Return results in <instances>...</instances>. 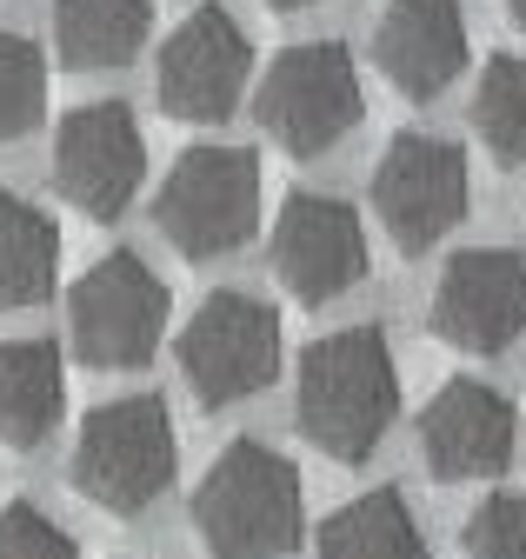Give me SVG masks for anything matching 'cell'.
Here are the masks:
<instances>
[{"instance_id":"cell-19","label":"cell","mask_w":526,"mask_h":559,"mask_svg":"<svg viewBox=\"0 0 526 559\" xmlns=\"http://www.w3.org/2000/svg\"><path fill=\"white\" fill-rule=\"evenodd\" d=\"M474 133L500 167H526V53H493L474 87Z\"/></svg>"},{"instance_id":"cell-16","label":"cell","mask_w":526,"mask_h":559,"mask_svg":"<svg viewBox=\"0 0 526 559\" xmlns=\"http://www.w3.org/2000/svg\"><path fill=\"white\" fill-rule=\"evenodd\" d=\"M147 27H154L147 0H53V53L74 74L134 60L147 47Z\"/></svg>"},{"instance_id":"cell-21","label":"cell","mask_w":526,"mask_h":559,"mask_svg":"<svg viewBox=\"0 0 526 559\" xmlns=\"http://www.w3.org/2000/svg\"><path fill=\"white\" fill-rule=\"evenodd\" d=\"M467 559H526V493H487L459 526Z\"/></svg>"},{"instance_id":"cell-5","label":"cell","mask_w":526,"mask_h":559,"mask_svg":"<svg viewBox=\"0 0 526 559\" xmlns=\"http://www.w3.org/2000/svg\"><path fill=\"white\" fill-rule=\"evenodd\" d=\"M154 221L180 260H227L260 227V160L247 147H187L160 193Z\"/></svg>"},{"instance_id":"cell-6","label":"cell","mask_w":526,"mask_h":559,"mask_svg":"<svg viewBox=\"0 0 526 559\" xmlns=\"http://www.w3.org/2000/svg\"><path fill=\"white\" fill-rule=\"evenodd\" d=\"M74 354L100 373H141L167 340V280L141 253L94 260L68 294Z\"/></svg>"},{"instance_id":"cell-14","label":"cell","mask_w":526,"mask_h":559,"mask_svg":"<svg viewBox=\"0 0 526 559\" xmlns=\"http://www.w3.org/2000/svg\"><path fill=\"white\" fill-rule=\"evenodd\" d=\"M380 74L407 100H440L467 67V14L459 0H386L373 27Z\"/></svg>"},{"instance_id":"cell-24","label":"cell","mask_w":526,"mask_h":559,"mask_svg":"<svg viewBox=\"0 0 526 559\" xmlns=\"http://www.w3.org/2000/svg\"><path fill=\"white\" fill-rule=\"evenodd\" d=\"M500 8H506V14H513L519 27H526V0H500Z\"/></svg>"},{"instance_id":"cell-7","label":"cell","mask_w":526,"mask_h":559,"mask_svg":"<svg viewBox=\"0 0 526 559\" xmlns=\"http://www.w3.org/2000/svg\"><path fill=\"white\" fill-rule=\"evenodd\" d=\"M174 360H180V380L193 386L201 406H214V413L240 406L280 373V320L253 294H234V287L207 294L193 307V320L180 326Z\"/></svg>"},{"instance_id":"cell-15","label":"cell","mask_w":526,"mask_h":559,"mask_svg":"<svg viewBox=\"0 0 526 559\" xmlns=\"http://www.w3.org/2000/svg\"><path fill=\"white\" fill-rule=\"evenodd\" d=\"M68 413V367L53 340H0V447L40 453Z\"/></svg>"},{"instance_id":"cell-18","label":"cell","mask_w":526,"mask_h":559,"mask_svg":"<svg viewBox=\"0 0 526 559\" xmlns=\"http://www.w3.org/2000/svg\"><path fill=\"white\" fill-rule=\"evenodd\" d=\"M313 559H427V533H420L407 493L373 486V493L347 500L334 520L320 526V552Z\"/></svg>"},{"instance_id":"cell-10","label":"cell","mask_w":526,"mask_h":559,"mask_svg":"<svg viewBox=\"0 0 526 559\" xmlns=\"http://www.w3.org/2000/svg\"><path fill=\"white\" fill-rule=\"evenodd\" d=\"M147 180V140L120 100H87L53 133V187L87 221H120Z\"/></svg>"},{"instance_id":"cell-17","label":"cell","mask_w":526,"mask_h":559,"mask_svg":"<svg viewBox=\"0 0 526 559\" xmlns=\"http://www.w3.org/2000/svg\"><path fill=\"white\" fill-rule=\"evenodd\" d=\"M60 287V227L34 200L0 193V313H27Z\"/></svg>"},{"instance_id":"cell-9","label":"cell","mask_w":526,"mask_h":559,"mask_svg":"<svg viewBox=\"0 0 526 559\" xmlns=\"http://www.w3.org/2000/svg\"><path fill=\"white\" fill-rule=\"evenodd\" d=\"M433 340H446L453 354H513L526 340V260L513 247H467L453 253L446 273L433 280L427 307Z\"/></svg>"},{"instance_id":"cell-4","label":"cell","mask_w":526,"mask_h":559,"mask_svg":"<svg viewBox=\"0 0 526 559\" xmlns=\"http://www.w3.org/2000/svg\"><path fill=\"white\" fill-rule=\"evenodd\" d=\"M253 114L274 133L280 154H294V160L334 154L367 114V87H360L354 53L340 40H300V47L274 53L267 81L253 94Z\"/></svg>"},{"instance_id":"cell-23","label":"cell","mask_w":526,"mask_h":559,"mask_svg":"<svg viewBox=\"0 0 526 559\" xmlns=\"http://www.w3.org/2000/svg\"><path fill=\"white\" fill-rule=\"evenodd\" d=\"M274 8L280 14H300V8H320V0H274Z\"/></svg>"},{"instance_id":"cell-13","label":"cell","mask_w":526,"mask_h":559,"mask_svg":"<svg viewBox=\"0 0 526 559\" xmlns=\"http://www.w3.org/2000/svg\"><path fill=\"white\" fill-rule=\"evenodd\" d=\"M513 406L487 380H446L420 413V460L433 479H500L513 460Z\"/></svg>"},{"instance_id":"cell-8","label":"cell","mask_w":526,"mask_h":559,"mask_svg":"<svg viewBox=\"0 0 526 559\" xmlns=\"http://www.w3.org/2000/svg\"><path fill=\"white\" fill-rule=\"evenodd\" d=\"M467 154L453 147L446 133H401L373 167V214L386 227V240L401 253H427L440 234H453L467 221Z\"/></svg>"},{"instance_id":"cell-11","label":"cell","mask_w":526,"mask_h":559,"mask_svg":"<svg viewBox=\"0 0 526 559\" xmlns=\"http://www.w3.org/2000/svg\"><path fill=\"white\" fill-rule=\"evenodd\" d=\"M274 273L300 307L347 300L367 280V227L334 193H294L274 221Z\"/></svg>"},{"instance_id":"cell-1","label":"cell","mask_w":526,"mask_h":559,"mask_svg":"<svg viewBox=\"0 0 526 559\" xmlns=\"http://www.w3.org/2000/svg\"><path fill=\"white\" fill-rule=\"evenodd\" d=\"M300 433L340 466H360L380 453L393 413H401V373L380 326H334L300 354L294 380Z\"/></svg>"},{"instance_id":"cell-2","label":"cell","mask_w":526,"mask_h":559,"mask_svg":"<svg viewBox=\"0 0 526 559\" xmlns=\"http://www.w3.org/2000/svg\"><path fill=\"white\" fill-rule=\"evenodd\" d=\"M300 473L267 440H227L193 486V533L207 559H287L300 546Z\"/></svg>"},{"instance_id":"cell-12","label":"cell","mask_w":526,"mask_h":559,"mask_svg":"<svg viewBox=\"0 0 526 559\" xmlns=\"http://www.w3.org/2000/svg\"><path fill=\"white\" fill-rule=\"evenodd\" d=\"M253 81V40L247 27L227 14V8H201V14H187L167 47H160V107L174 120H193V127H207V120H227L240 107Z\"/></svg>"},{"instance_id":"cell-20","label":"cell","mask_w":526,"mask_h":559,"mask_svg":"<svg viewBox=\"0 0 526 559\" xmlns=\"http://www.w3.org/2000/svg\"><path fill=\"white\" fill-rule=\"evenodd\" d=\"M40 114H47V53L27 34L0 27V147L27 140Z\"/></svg>"},{"instance_id":"cell-22","label":"cell","mask_w":526,"mask_h":559,"mask_svg":"<svg viewBox=\"0 0 526 559\" xmlns=\"http://www.w3.org/2000/svg\"><path fill=\"white\" fill-rule=\"evenodd\" d=\"M0 559H81V546L53 513H40L34 500H14L0 513Z\"/></svg>"},{"instance_id":"cell-3","label":"cell","mask_w":526,"mask_h":559,"mask_svg":"<svg viewBox=\"0 0 526 559\" xmlns=\"http://www.w3.org/2000/svg\"><path fill=\"white\" fill-rule=\"evenodd\" d=\"M174 466H180V447H174V413L160 393H120L81 419L74 486L100 513L141 520L174 486Z\"/></svg>"}]
</instances>
